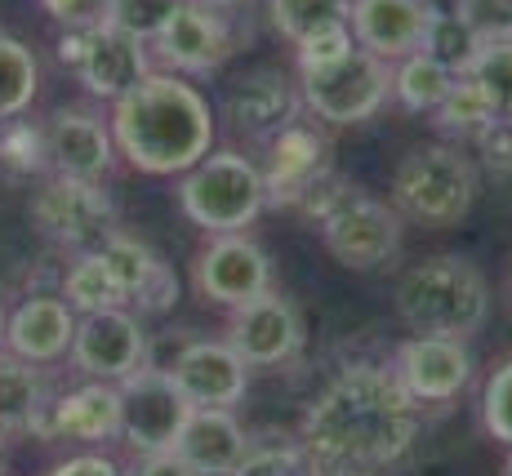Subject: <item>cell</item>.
Here are the masks:
<instances>
[{
	"label": "cell",
	"instance_id": "9a60e30c",
	"mask_svg": "<svg viewBox=\"0 0 512 476\" xmlns=\"http://www.w3.org/2000/svg\"><path fill=\"white\" fill-rule=\"evenodd\" d=\"M392 379L419 405H446L468 392L477 361L464 339H437V334H410L392 347Z\"/></svg>",
	"mask_w": 512,
	"mask_h": 476
},
{
	"label": "cell",
	"instance_id": "2e32d148",
	"mask_svg": "<svg viewBox=\"0 0 512 476\" xmlns=\"http://www.w3.org/2000/svg\"><path fill=\"white\" fill-rule=\"evenodd\" d=\"M152 49L179 76H210L232 58L236 27L219 9V0H183V9L161 27Z\"/></svg>",
	"mask_w": 512,
	"mask_h": 476
},
{
	"label": "cell",
	"instance_id": "cb8c5ba5",
	"mask_svg": "<svg viewBox=\"0 0 512 476\" xmlns=\"http://www.w3.org/2000/svg\"><path fill=\"white\" fill-rule=\"evenodd\" d=\"M174 450L201 476H228L236 463L245 459V450H250V432L236 423L232 410L205 405V410H192V419H187Z\"/></svg>",
	"mask_w": 512,
	"mask_h": 476
},
{
	"label": "cell",
	"instance_id": "44dd1931",
	"mask_svg": "<svg viewBox=\"0 0 512 476\" xmlns=\"http://www.w3.org/2000/svg\"><path fill=\"white\" fill-rule=\"evenodd\" d=\"M94 254L107 263V272L116 276V285H121L130 312L161 316L179 303V276H174V267L165 263L147 241H139V236H130V232L116 227Z\"/></svg>",
	"mask_w": 512,
	"mask_h": 476
},
{
	"label": "cell",
	"instance_id": "277c9868",
	"mask_svg": "<svg viewBox=\"0 0 512 476\" xmlns=\"http://www.w3.org/2000/svg\"><path fill=\"white\" fill-rule=\"evenodd\" d=\"M392 210L423 227H455L477 205V165L459 143H423L397 161L388 183Z\"/></svg>",
	"mask_w": 512,
	"mask_h": 476
},
{
	"label": "cell",
	"instance_id": "ffe728a7",
	"mask_svg": "<svg viewBox=\"0 0 512 476\" xmlns=\"http://www.w3.org/2000/svg\"><path fill=\"white\" fill-rule=\"evenodd\" d=\"M299 112H303L299 81L290 72H281V67H250L223 94V116L232 121V130L245 138H259V143H268L290 121H299Z\"/></svg>",
	"mask_w": 512,
	"mask_h": 476
},
{
	"label": "cell",
	"instance_id": "4dcf8cb0",
	"mask_svg": "<svg viewBox=\"0 0 512 476\" xmlns=\"http://www.w3.org/2000/svg\"><path fill=\"white\" fill-rule=\"evenodd\" d=\"M348 14H352V0H268L272 27H277L290 45L308 41L321 27L348 23Z\"/></svg>",
	"mask_w": 512,
	"mask_h": 476
},
{
	"label": "cell",
	"instance_id": "e575fe53",
	"mask_svg": "<svg viewBox=\"0 0 512 476\" xmlns=\"http://www.w3.org/2000/svg\"><path fill=\"white\" fill-rule=\"evenodd\" d=\"M179 9H183V0H107V23L139 36L143 45H152Z\"/></svg>",
	"mask_w": 512,
	"mask_h": 476
},
{
	"label": "cell",
	"instance_id": "ac0fdd59",
	"mask_svg": "<svg viewBox=\"0 0 512 476\" xmlns=\"http://www.w3.org/2000/svg\"><path fill=\"white\" fill-rule=\"evenodd\" d=\"M165 370L179 383L192 410H205V405L232 410L245 401V388H250V365L232 352L228 339H187Z\"/></svg>",
	"mask_w": 512,
	"mask_h": 476
},
{
	"label": "cell",
	"instance_id": "7a4b0ae2",
	"mask_svg": "<svg viewBox=\"0 0 512 476\" xmlns=\"http://www.w3.org/2000/svg\"><path fill=\"white\" fill-rule=\"evenodd\" d=\"M116 152L139 174L179 178L214 152V112L196 85L179 72H147L130 94L112 103Z\"/></svg>",
	"mask_w": 512,
	"mask_h": 476
},
{
	"label": "cell",
	"instance_id": "8992f818",
	"mask_svg": "<svg viewBox=\"0 0 512 476\" xmlns=\"http://www.w3.org/2000/svg\"><path fill=\"white\" fill-rule=\"evenodd\" d=\"M263 170V187H268L272 210H290L303 218H317L326 201L339 192L348 178L334 170L326 134L312 121H290L281 134L268 138V161Z\"/></svg>",
	"mask_w": 512,
	"mask_h": 476
},
{
	"label": "cell",
	"instance_id": "5bb4252c",
	"mask_svg": "<svg viewBox=\"0 0 512 476\" xmlns=\"http://www.w3.org/2000/svg\"><path fill=\"white\" fill-rule=\"evenodd\" d=\"M152 343H147L143 316L130 307H107V312H90L76 321V339H72V370L81 379H107L121 383L130 379L139 365H147Z\"/></svg>",
	"mask_w": 512,
	"mask_h": 476
},
{
	"label": "cell",
	"instance_id": "e0dca14e",
	"mask_svg": "<svg viewBox=\"0 0 512 476\" xmlns=\"http://www.w3.org/2000/svg\"><path fill=\"white\" fill-rule=\"evenodd\" d=\"M45 152L49 174L85 178V183H107L121 161L116 152L112 125L94 112V107H54L45 116Z\"/></svg>",
	"mask_w": 512,
	"mask_h": 476
},
{
	"label": "cell",
	"instance_id": "ab89813d",
	"mask_svg": "<svg viewBox=\"0 0 512 476\" xmlns=\"http://www.w3.org/2000/svg\"><path fill=\"white\" fill-rule=\"evenodd\" d=\"M45 476H125V472H121V463L107 459V454L85 450V454H72V459H63L58 468H49Z\"/></svg>",
	"mask_w": 512,
	"mask_h": 476
},
{
	"label": "cell",
	"instance_id": "484cf974",
	"mask_svg": "<svg viewBox=\"0 0 512 476\" xmlns=\"http://www.w3.org/2000/svg\"><path fill=\"white\" fill-rule=\"evenodd\" d=\"M455 81H459V72H450L446 63H437V58L423 54V49H415V54H406V58L392 63V98L415 116L437 112L441 98L450 94Z\"/></svg>",
	"mask_w": 512,
	"mask_h": 476
},
{
	"label": "cell",
	"instance_id": "f6af8a7d",
	"mask_svg": "<svg viewBox=\"0 0 512 476\" xmlns=\"http://www.w3.org/2000/svg\"><path fill=\"white\" fill-rule=\"evenodd\" d=\"M5 441H9V432H0V454H5Z\"/></svg>",
	"mask_w": 512,
	"mask_h": 476
},
{
	"label": "cell",
	"instance_id": "f35d334b",
	"mask_svg": "<svg viewBox=\"0 0 512 476\" xmlns=\"http://www.w3.org/2000/svg\"><path fill=\"white\" fill-rule=\"evenodd\" d=\"M41 9L63 27H98V23H107V0H41Z\"/></svg>",
	"mask_w": 512,
	"mask_h": 476
},
{
	"label": "cell",
	"instance_id": "9c48e42d",
	"mask_svg": "<svg viewBox=\"0 0 512 476\" xmlns=\"http://www.w3.org/2000/svg\"><path fill=\"white\" fill-rule=\"evenodd\" d=\"M27 214L45 241L72 254H94L116 232V201L107 196L103 183H85V178L45 174L41 187L32 192Z\"/></svg>",
	"mask_w": 512,
	"mask_h": 476
},
{
	"label": "cell",
	"instance_id": "7c38bea8",
	"mask_svg": "<svg viewBox=\"0 0 512 476\" xmlns=\"http://www.w3.org/2000/svg\"><path fill=\"white\" fill-rule=\"evenodd\" d=\"M303 312L290 294H281L277 285L263 290L259 299L232 307L228 321V343L232 352L241 356L250 370H277V365H290L294 356L303 352Z\"/></svg>",
	"mask_w": 512,
	"mask_h": 476
},
{
	"label": "cell",
	"instance_id": "30bf717a",
	"mask_svg": "<svg viewBox=\"0 0 512 476\" xmlns=\"http://www.w3.org/2000/svg\"><path fill=\"white\" fill-rule=\"evenodd\" d=\"M58 63H63L67 72L85 85V94L98 98V103H116V98L130 94V89L152 72L147 45L112 23L63 27V36H58Z\"/></svg>",
	"mask_w": 512,
	"mask_h": 476
},
{
	"label": "cell",
	"instance_id": "3957f363",
	"mask_svg": "<svg viewBox=\"0 0 512 476\" xmlns=\"http://www.w3.org/2000/svg\"><path fill=\"white\" fill-rule=\"evenodd\" d=\"M392 299H397V316L410 334L468 343L490 321V285L481 267L464 254H432V259L406 267Z\"/></svg>",
	"mask_w": 512,
	"mask_h": 476
},
{
	"label": "cell",
	"instance_id": "bcb514c9",
	"mask_svg": "<svg viewBox=\"0 0 512 476\" xmlns=\"http://www.w3.org/2000/svg\"><path fill=\"white\" fill-rule=\"evenodd\" d=\"M504 121H508V125H512V112H508V116H504Z\"/></svg>",
	"mask_w": 512,
	"mask_h": 476
},
{
	"label": "cell",
	"instance_id": "1f68e13d",
	"mask_svg": "<svg viewBox=\"0 0 512 476\" xmlns=\"http://www.w3.org/2000/svg\"><path fill=\"white\" fill-rule=\"evenodd\" d=\"M419 49H423V54H432L437 63H446L450 72L464 76L468 63L477 58V49H481V36L472 32L455 9H432V14H428V32H423Z\"/></svg>",
	"mask_w": 512,
	"mask_h": 476
},
{
	"label": "cell",
	"instance_id": "f546056e",
	"mask_svg": "<svg viewBox=\"0 0 512 476\" xmlns=\"http://www.w3.org/2000/svg\"><path fill=\"white\" fill-rule=\"evenodd\" d=\"M0 170L14 178H41L49 174V152H45V121H27L23 116H9L0 121Z\"/></svg>",
	"mask_w": 512,
	"mask_h": 476
},
{
	"label": "cell",
	"instance_id": "603a6c76",
	"mask_svg": "<svg viewBox=\"0 0 512 476\" xmlns=\"http://www.w3.org/2000/svg\"><path fill=\"white\" fill-rule=\"evenodd\" d=\"M428 0H352V41L361 49H370L383 63H397V58L415 54L428 32Z\"/></svg>",
	"mask_w": 512,
	"mask_h": 476
},
{
	"label": "cell",
	"instance_id": "ba28073f",
	"mask_svg": "<svg viewBox=\"0 0 512 476\" xmlns=\"http://www.w3.org/2000/svg\"><path fill=\"white\" fill-rule=\"evenodd\" d=\"M312 223L321 227V241L334 254V263L352 267V272H379L401 254V223L406 218L388 201H374L352 183H343Z\"/></svg>",
	"mask_w": 512,
	"mask_h": 476
},
{
	"label": "cell",
	"instance_id": "6da1fadb",
	"mask_svg": "<svg viewBox=\"0 0 512 476\" xmlns=\"http://www.w3.org/2000/svg\"><path fill=\"white\" fill-rule=\"evenodd\" d=\"M423 405L410 401L388 365H348L303 414L299 441L317 468H397L419 441Z\"/></svg>",
	"mask_w": 512,
	"mask_h": 476
},
{
	"label": "cell",
	"instance_id": "52a82bcc",
	"mask_svg": "<svg viewBox=\"0 0 512 476\" xmlns=\"http://www.w3.org/2000/svg\"><path fill=\"white\" fill-rule=\"evenodd\" d=\"M299 94L317 121L326 125H366L392 98V63L370 49L352 45L343 58L321 67H299Z\"/></svg>",
	"mask_w": 512,
	"mask_h": 476
},
{
	"label": "cell",
	"instance_id": "5b68a950",
	"mask_svg": "<svg viewBox=\"0 0 512 476\" xmlns=\"http://www.w3.org/2000/svg\"><path fill=\"white\" fill-rule=\"evenodd\" d=\"M179 210L205 236L254 227V218L268 210V187H263L259 161L232 152V147L201 156L192 170L179 174Z\"/></svg>",
	"mask_w": 512,
	"mask_h": 476
},
{
	"label": "cell",
	"instance_id": "ee69618b",
	"mask_svg": "<svg viewBox=\"0 0 512 476\" xmlns=\"http://www.w3.org/2000/svg\"><path fill=\"white\" fill-rule=\"evenodd\" d=\"M504 476H512V445H508V459H504Z\"/></svg>",
	"mask_w": 512,
	"mask_h": 476
},
{
	"label": "cell",
	"instance_id": "8fae6325",
	"mask_svg": "<svg viewBox=\"0 0 512 476\" xmlns=\"http://www.w3.org/2000/svg\"><path fill=\"white\" fill-rule=\"evenodd\" d=\"M192 419V405L170 379L165 365H139L130 379H121V441L134 454L174 450Z\"/></svg>",
	"mask_w": 512,
	"mask_h": 476
},
{
	"label": "cell",
	"instance_id": "60d3db41",
	"mask_svg": "<svg viewBox=\"0 0 512 476\" xmlns=\"http://www.w3.org/2000/svg\"><path fill=\"white\" fill-rule=\"evenodd\" d=\"M125 476H201V472L179 450H161V454H139L134 472H125Z\"/></svg>",
	"mask_w": 512,
	"mask_h": 476
},
{
	"label": "cell",
	"instance_id": "d4e9b609",
	"mask_svg": "<svg viewBox=\"0 0 512 476\" xmlns=\"http://www.w3.org/2000/svg\"><path fill=\"white\" fill-rule=\"evenodd\" d=\"M49 365L18 361L0 347V432H32L49 405Z\"/></svg>",
	"mask_w": 512,
	"mask_h": 476
},
{
	"label": "cell",
	"instance_id": "83f0119b",
	"mask_svg": "<svg viewBox=\"0 0 512 476\" xmlns=\"http://www.w3.org/2000/svg\"><path fill=\"white\" fill-rule=\"evenodd\" d=\"M63 303L76 316H90L107 312V307H125V294L98 254H76V263L63 272Z\"/></svg>",
	"mask_w": 512,
	"mask_h": 476
},
{
	"label": "cell",
	"instance_id": "b9f144b4",
	"mask_svg": "<svg viewBox=\"0 0 512 476\" xmlns=\"http://www.w3.org/2000/svg\"><path fill=\"white\" fill-rule=\"evenodd\" d=\"M317 476H370V472H357V468H317Z\"/></svg>",
	"mask_w": 512,
	"mask_h": 476
},
{
	"label": "cell",
	"instance_id": "8d00e7d4",
	"mask_svg": "<svg viewBox=\"0 0 512 476\" xmlns=\"http://www.w3.org/2000/svg\"><path fill=\"white\" fill-rule=\"evenodd\" d=\"M455 14L481 41H512V0H455Z\"/></svg>",
	"mask_w": 512,
	"mask_h": 476
},
{
	"label": "cell",
	"instance_id": "7bdbcfd3",
	"mask_svg": "<svg viewBox=\"0 0 512 476\" xmlns=\"http://www.w3.org/2000/svg\"><path fill=\"white\" fill-rule=\"evenodd\" d=\"M5 316L9 312H5V303H0V347H5Z\"/></svg>",
	"mask_w": 512,
	"mask_h": 476
},
{
	"label": "cell",
	"instance_id": "7402d4cb",
	"mask_svg": "<svg viewBox=\"0 0 512 476\" xmlns=\"http://www.w3.org/2000/svg\"><path fill=\"white\" fill-rule=\"evenodd\" d=\"M81 316L63 303V294H27L14 312L5 316V352L32 365L67 361Z\"/></svg>",
	"mask_w": 512,
	"mask_h": 476
},
{
	"label": "cell",
	"instance_id": "836d02e7",
	"mask_svg": "<svg viewBox=\"0 0 512 476\" xmlns=\"http://www.w3.org/2000/svg\"><path fill=\"white\" fill-rule=\"evenodd\" d=\"M481 89L490 94V103L499 107V112H512V41H481L477 58L468 63V72Z\"/></svg>",
	"mask_w": 512,
	"mask_h": 476
},
{
	"label": "cell",
	"instance_id": "d6986e66",
	"mask_svg": "<svg viewBox=\"0 0 512 476\" xmlns=\"http://www.w3.org/2000/svg\"><path fill=\"white\" fill-rule=\"evenodd\" d=\"M32 432L45 441H121V383L85 379L67 392H54Z\"/></svg>",
	"mask_w": 512,
	"mask_h": 476
},
{
	"label": "cell",
	"instance_id": "4fadbf2b",
	"mask_svg": "<svg viewBox=\"0 0 512 476\" xmlns=\"http://www.w3.org/2000/svg\"><path fill=\"white\" fill-rule=\"evenodd\" d=\"M192 285L205 303L214 307H241L259 299L263 290H272V259L254 236L245 232H223L196 250L192 263Z\"/></svg>",
	"mask_w": 512,
	"mask_h": 476
},
{
	"label": "cell",
	"instance_id": "f1b7e54d",
	"mask_svg": "<svg viewBox=\"0 0 512 476\" xmlns=\"http://www.w3.org/2000/svg\"><path fill=\"white\" fill-rule=\"evenodd\" d=\"M41 89V63L23 41L0 32V121L23 116Z\"/></svg>",
	"mask_w": 512,
	"mask_h": 476
},
{
	"label": "cell",
	"instance_id": "d6a6232c",
	"mask_svg": "<svg viewBox=\"0 0 512 476\" xmlns=\"http://www.w3.org/2000/svg\"><path fill=\"white\" fill-rule=\"evenodd\" d=\"M228 476H317V463L299 436H281V441H250L245 459Z\"/></svg>",
	"mask_w": 512,
	"mask_h": 476
},
{
	"label": "cell",
	"instance_id": "d590c367",
	"mask_svg": "<svg viewBox=\"0 0 512 476\" xmlns=\"http://www.w3.org/2000/svg\"><path fill=\"white\" fill-rule=\"evenodd\" d=\"M481 428L490 432V441L504 445V450L512 445V356L490 370L486 388H481Z\"/></svg>",
	"mask_w": 512,
	"mask_h": 476
},
{
	"label": "cell",
	"instance_id": "74e56055",
	"mask_svg": "<svg viewBox=\"0 0 512 476\" xmlns=\"http://www.w3.org/2000/svg\"><path fill=\"white\" fill-rule=\"evenodd\" d=\"M352 45H357V41H352V27L348 23H334V27H321V32H312L308 41L294 45V58H299V67H321V63L343 58Z\"/></svg>",
	"mask_w": 512,
	"mask_h": 476
},
{
	"label": "cell",
	"instance_id": "4316f807",
	"mask_svg": "<svg viewBox=\"0 0 512 476\" xmlns=\"http://www.w3.org/2000/svg\"><path fill=\"white\" fill-rule=\"evenodd\" d=\"M499 121H504V112L490 103V94L472 81V76H459V81L450 85V94L441 98V107L432 112V125L446 138H459V143H468V138L477 143V138L490 134Z\"/></svg>",
	"mask_w": 512,
	"mask_h": 476
}]
</instances>
